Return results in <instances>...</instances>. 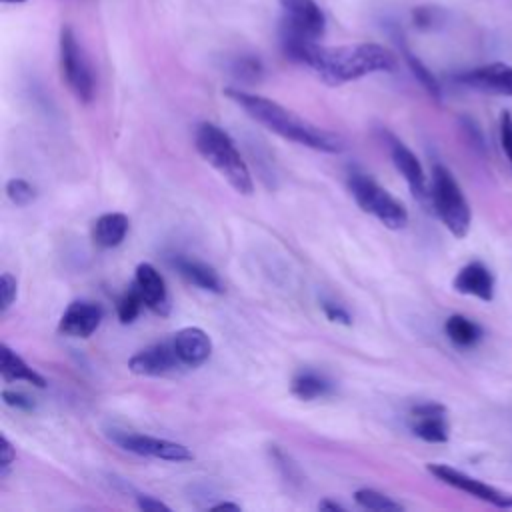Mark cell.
<instances>
[{
	"instance_id": "obj_1",
	"label": "cell",
	"mask_w": 512,
	"mask_h": 512,
	"mask_svg": "<svg viewBox=\"0 0 512 512\" xmlns=\"http://www.w3.org/2000/svg\"><path fill=\"white\" fill-rule=\"evenodd\" d=\"M224 94L230 100H234L252 120H256L258 124L266 126L270 132L286 140H292L296 144H302L320 152H328V154H338L346 148V142L342 136L304 120L296 112L284 108L282 104L270 98H264L260 94H252L240 88H226Z\"/></svg>"
},
{
	"instance_id": "obj_2",
	"label": "cell",
	"mask_w": 512,
	"mask_h": 512,
	"mask_svg": "<svg viewBox=\"0 0 512 512\" xmlns=\"http://www.w3.org/2000/svg\"><path fill=\"white\" fill-rule=\"evenodd\" d=\"M396 64V56L374 42L348 46L316 44L306 60V66H310L330 86H340L374 72H392Z\"/></svg>"
},
{
	"instance_id": "obj_3",
	"label": "cell",
	"mask_w": 512,
	"mask_h": 512,
	"mask_svg": "<svg viewBox=\"0 0 512 512\" xmlns=\"http://www.w3.org/2000/svg\"><path fill=\"white\" fill-rule=\"evenodd\" d=\"M194 144L198 154L238 192L250 196L254 192V182L250 170L240 156L234 140L220 126L202 122L196 128Z\"/></svg>"
},
{
	"instance_id": "obj_4",
	"label": "cell",
	"mask_w": 512,
	"mask_h": 512,
	"mask_svg": "<svg viewBox=\"0 0 512 512\" xmlns=\"http://www.w3.org/2000/svg\"><path fill=\"white\" fill-rule=\"evenodd\" d=\"M430 204L452 236L464 238L468 234L472 224L470 204L454 174L442 164H434L432 168Z\"/></svg>"
},
{
	"instance_id": "obj_5",
	"label": "cell",
	"mask_w": 512,
	"mask_h": 512,
	"mask_svg": "<svg viewBox=\"0 0 512 512\" xmlns=\"http://www.w3.org/2000/svg\"><path fill=\"white\" fill-rule=\"evenodd\" d=\"M350 192L356 200V204L372 214L380 224H384L390 230H400L408 224V212L400 200H396L388 190H384L378 182H374L366 174H350L348 180Z\"/></svg>"
},
{
	"instance_id": "obj_6",
	"label": "cell",
	"mask_w": 512,
	"mask_h": 512,
	"mask_svg": "<svg viewBox=\"0 0 512 512\" xmlns=\"http://www.w3.org/2000/svg\"><path fill=\"white\" fill-rule=\"evenodd\" d=\"M58 56L62 78L68 84L70 92L80 102H90L94 98V74L88 64V58L70 26H62L58 40Z\"/></svg>"
},
{
	"instance_id": "obj_7",
	"label": "cell",
	"mask_w": 512,
	"mask_h": 512,
	"mask_svg": "<svg viewBox=\"0 0 512 512\" xmlns=\"http://www.w3.org/2000/svg\"><path fill=\"white\" fill-rule=\"evenodd\" d=\"M282 10L280 34L320 40L326 30L324 10L316 0H278Z\"/></svg>"
},
{
	"instance_id": "obj_8",
	"label": "cell",
	"mask_w": 512,
	"mask_h": 512,
	"mask_svg": "<svg viewBox=\"0 0 512 512\" xmlns=\"http://www.w3.org/2000/svg\"><path fill=\"white\" fill-rule=\"evenodd\" d=\"M428 472L438 478L440 482L460 490V492H466L482 502H488L496 508H512V494L510 492H504L500 488H494L474 476H468L464 474L462 470H456L448 464H428Z\"/></svg>"
},
{
	"instance_id": "obj_9",
	"label": "cell",
	"mask_w": 512,
	"mask_h": 512,
	"mask_svg": "<svg viewBox=\"0 0 512 512\" xmlns=\"http://www.w3.org/2000/svg\"><path fill=\"white\" fill-rule=\"evenodd\" d=\"M110 438L120 448L138 456H148V458H158L168 462H188L194 458L190 448L166 438H156V436L136 434V432H112Z\"/></svg>"
},
{
	"instance_id": "obj_10",
	"label": "cell",
	"mask_w": 512,
	"mask_h": 512,
	"mask_svg": "<svg viewBox=\"0 0 512 512\" xmlns=\"http://www.w3.org/2000/svg\"><path fill=\"white\" fill-rule=\"evenodd\" d=\"M454 80L472 90L512 96V66L504 62H492L478 68L462 70L454 76Z\"/></svg>"
},
{
	"instance_id": "obj_11",
	"label": "cell",
	"mask_w": 512,
	"mask_h": 512,
	"mask_svg": "<svg viewBox=\"0 0 512 512\" xmlns=\"http://www.w3.org/2000/svg\"><path fill=\"white\" fill-rule=\"evenodd\" d=\"M182 366L172 340L152 344L128 360V368L140 376H162Z\"/></svg>"
},
{
	"instance_id": "obj_12",
	"label": "cell",
	"mask_w": 512,
	"mask_h": 512,
	"mask_svg": "<svg viewBox=\"0 0 512 512\" xmlns=\"http://www.w3.org/2000/svg\"><path fill=\"white\" fill-rule=\"evenodd\" d=\"M412 432L432 444L448 442L450 428L446 422V408L438 402H424L412 408Z\"/></svg>"
},
{
	"instance_id": "obj_13",
	"label": "cell",
	"mask_w": 512,
	"mask_h": 512,
	"mask_svg": "<svg viewBox=\"0 0 512 512\" xmlns=\"http://www.w3.org/2000/svg\"><path fill=\"white\" fill-rule=\"evenodd\" d=\"M494 284L496 282L492 270L480 260H472L466 266H462L452 280L456 292L464 296H474L482 302L494 300Z\"/></svg>"
},
{
	"instance_id": "obj_14",
	"label": "cell",
	"mask_w": 512,
	"mask_h": 512,
	"mask_svg": "<svg viewBox=\"0 0 512 512\" xmlns=\"http://www.w3.org/2000/svg\"><path fill=\"white\" fill-rule=\"evenodd\" d=\"M102 316H104V312L98 304L86 302V300H76V302L68 304V308L62 312L58 330L66 336L88 338L100 326Z\"/></svg>"
},
{
	"instance_id": "obj_15",
	"label": "cell",
	"mask_w": 512,
	"mask_h": 512,
	"mask_svg": "<svg viewBox=\"0 0 512 512\" xmlns=\"http://www.w3.org/2000/svg\"><path fill=\"white\" fill-rule=\"evenodd\" d=\"M390 156H392L396 170L404 176L406 184L410 186V192L414 194V198H418L420 202H426V200L430 202V188L426 184L422 164L414 156V152L410 148H406L400 140L390 138Z\"/></svg>"
},
{
	"instance_id": "obj_16",
	"label": "cell",
	"mask_w": 512,
	"mask_h": 512,
	"mask_svg": "<svg viewBox=\"0 0 512 512\" xmlns=\"http://www.w3.org/2000/svg\"><path fill=\"white\" fill-rule=\"evenodd\" d=\"M134 286L144 298V304L154 310L160 316H166L170 312V298H168V288L162 278V274L148 262H142L136 266V276H134Z\"/></svg>"
},
{
	"instance_id": "obj_17",
	"label": "cell",
	"mask_w": 512,
	"mask_h": 512,
	"mask_svg": "<svg viewBox=\"0 0 512 512\" xmlns=\"http://www.w3.org/2000/svg\"><path fill=\"white\" fill-rule=\"evenodd\" d=\"M172 344L182 366H190V368L204 364L212 352L210 336L198 326H186L178 330L172 338Z\"/></svg>"
},
{
	"instance_id": "obj_18",
	"label": "cell",
	"mask_w": 512,
	"mask_h": 512,
	"mask_svg": "<svg viewBox=\"0 0 512 512\" xmlns=\"http://www.w3.org/2000/svg\"><path fill=\"white\" fill-rule=\"evenodd\" d=\"M386 30L388 34L392 36L394 44L398 46L406 66L410 68V72L414 74V78L420 82V86L434 98V100H440L442 98V88H440V82L436 80V76L428 70V66L410 50V46L406 44V38H404V32L402 28L396 24V22H386Z\"/></svg>"
},
{
	"instance_id": "obj_19",
	"label": "cell",
	"mask_w": 512,
	"mask_h": 512,
	"mask_svg": "<svg viewBox=\"0 0 512 512\" xmlns=\"http://www.w3.org/2000/svg\"><path fill=\"white\" fill-rule=\"evenodd\" d=\"M174 268L180 272L182 278H186L190 284L202 288V290H208V292H214V294H222L224 292V284L218 276V272L200 262V260H192V258H184V256H178L174 262Z\"/></svg>"
},
{
	"instance_id": "obj_20",
	"label": "cell",
	"mask_w": 512,
	"mask_h": 512,
	"mask_svg": "<svg viewBox=\"0 0 512 512\" xmlns=\"http://www.w3.org/2000/svg\"><path fill=\"white\" fill-rule=\"evenodd\" d=\"M0 374L6 382H28L36 388H44L46 380L34 368H30L12 348L0 346Z\"/></svg>"
},
{
	"instance_id": "obj_21",
	"label": "cell",
	"mask_w": 512,
	"mask_h": 512,
	"mask_svg": "<svg viewBox=\"0 0 512 512\" xmlns=\"http://www.w3.org/2000/svg\"><path fill=\"white\" fill-rule=\"evenodd\" d=\"M128 224H130L128 216H124L122 212L102 214L92 226L94 244L100 248H114V246L122 244V240L126 238V232H128Z\"/></svg>"
},
{
	"instance_id": "obj_22",
	"label": "cell",
	"mask_w": 512,
	"mask_h": 512,
	"mask_svg": "<svg viewBox=\"0 0 512 512\" xmlns=\"http://www.w3.org/2000/svg\"><path fill=\"white\" fill-rule=\"evenodd\" d=\"M444 332H446L448 340L460 348L476 346L482 340V328L474 320H470L462 314H452L444 322Z\"/></svg>"
},
{
	"instance_id": "obj_23",
	"label": "cell",
	"mask_w": 512,
	"mask_h": 512,
	"mask_svg": "<svg viewBox=\"0 0 512 512\" xmlns=\"http://www.w3.org/2000/svg\"><path fill=\"white\" fill-rule=\"evenodd\" d=\"M332 390V384L318 372L312 370H302L294 376L290 384V392L300 398V400H314L322 398Z\"/></svg>"
},
{
	"instance_id": "obj_24",
	"label": "cell",
	"mask_w": 512,
	"mask_h": 512,
	"mask_svg": "<svg viewBox=\"0 0 512 512\" xmlns=\"http://www.w3.org/2000/svg\"><path fill=\"white\" fill-rule=\"evenodd\" d=\"M448 18V12L442 6L434 4H422L412 10V22L420 30H436L440 28Z\"/></svg>"
},
{
	"instance_id": "obj_25",
	"label": "cell",
	"mask_w": 512,
	"mask_h": 512,
	"mask_svg": "<svg viewBox=\"0 0 512 512\" xmlns=\"http://www.w3.org/2000/svg\"><path fill=\"white\" fill-rule=\"evenodd\" d=\"M354 500L356 504H360L362 508H368V510H402V504L392 500L390 496L378 492V490H372V488H360L354 492Z\"/></svg>"
},
{
	"instance_id": "obj_26",
	"label": "cell",
	"mask_w": 512,
	"mask_h": 512,
	"mask_svg": "<svg viewBox=\"0 0 512 512\" xmlns=\"http://www.w3.org/2000/svg\"><path fill=\"white\" fill-rule=\"evenodd\" d=\"M142 306H146V304H144V298H142V294L138 292V288L132 284V286L120 296L118 306H116V312H118L120 322H122V324L134 322V318L140 314Z\"/></svg>"
},
{
	"instance_id": "obj_27",
	"label": "cell",
	"mask_w": 512,
	"mask_h": 512,
	"mask_svg": "<svg viewBox=\"0 0 512 512\" xmlns=\"http://www.w3.org/2000/svg\"><path fill=\"white\" fill-rule=\"evenodd\" d=\"M6 194L10 198L12 204L16 206H28L34 198H36V190L30 182L22 180V178H12L6 184Z\"/></svg>"
},
{
	"instance_id": "obj_28",
	"label": "cell",
	"mask_w": 512,
	"mask_h": 512,
	"mask_svg": "<svg viewBox=\"0 0 512 512\" xmlns=\"http://www.w3.org/2000/svg\"><path fill=\"white\" fill-rule=\"evenodd\" d=\"M232 72L240 80L254 82L262 76V62L256 56H238L232 64Z\"/></svg>"
},
{
	"instance_id": "obj_29",
	"label": "cell",
	"mask_w": 512,
	"mask_h": 512,
	"mask_svg": "<svg viewBox=\"0 0 512 512\" xmlns=\"http://www.w3.org/2000/svg\"><path fill=\"white\" fill-rule=\"evenodd\" d=\"M500 146H502V152L506 156V160L510 162L512 166V114L508 110H504L500 114Z\"/></svg>"
},
{
	"instance_id": "obj_30",
	"label": "cell",
	"mask_w": 512,
	"mask_h": 512,
	"mask_svg": "<svg viewBox=\"0 0 512 512\" xmlns=\"http://www.w3.org/2000/svg\"><path fill=\"white\" fill-rule=\"evenodd\" d=\"M16 300V278L10 272H4L0 278V310L6 312Z\"/></svg>"
},
{
	"instance_id": "obj_31",
	"label": "cell",
	"mask_w": 512,
	"mask_h": 512,
	"mask_svg": "<svg viewBox=\"0 0 512 512\" xmlns=\"http://www.w3.org/2000/svg\"><path fill=\"white\" fill-rule=\"evenodd\" d=\"M16 460V452L6 436L0 438V476L4 478L10 470V464Z\"/></svg>"
},
{
	"instance_id": "obj_32",
	"label": "cell",
	"mask_w": 512,
	"mask_h": 512,
	"mask_svg": "<svg viewBox=\"0 0 512 512\" xmlns=\"http://www.w3.org/2000/svg\"><path fill=\"white\" fill-rule=\"evenodd\" d=\"M2 400L8 404V406H14L18 410H32L34 408V402L22 394V392H14V390H4L2 392Z\"/></svg>"
},
{
	"instance_id": "obj_33",
	"label": "cell",
	"mask_w": 512,
	"mask_h": 512,
	"mask_svg": "<svg viewBox=\"0 0 512 512\" xmlns=\"http://www.w3.org/2000/svg\"><path fill=\"white\" fill-rule=\"evenodd\" d=\"M322 308H324V314L328 316V320H332V322H340V324H350V322H352V316H350L348 310L342 308L340 304L324 302Z\"/></svg>"
},
{
	"instance_id": "obj_34",
	"label": "cell",
	"mask_w": 512,
	"mask_h": 512,
	"mask_svg": "<svg viewBox=\"0 0 512 512\" xmlns=\"http://www.w3.org/2000/svg\"><path fill=\"white\" fill-rule=\"evenodd\" d=\"M460 122H462V128H464L466 136L470 138V142H472L478 150H484V138H482V132H480L478 124H476L472 118H468V116L460 118Z\"/></svg>"
},
{
	"instance_id": "obj_35",
	"label": "cell",
	"mask_w": 512,
	"mask_h": 512,
	"mask_svg": "<svg viewBox=\"0 0 512 512\" xmlns=\"http://www.w3.org/2000/svg\"><path fill=\"white\" fill-rule=\"evenodd\" d=\"M136 502H138V508L144 512H160V510L170 512V506L164 504L162 500H156L154 496H138Z\"/></svg>"
},
{
	"instance_id": "obj_36",
	"label": "cell",
	"mask_w": 512,
	"mask_h": 512,
	"mask_svg": "<svg viewBox=\"0 0 512 512\" xmlns=\"http://www.w3.org/2000/svg\"><path fill=\"white\" fill-rule=\"evenodd\" d=\"M318 508H320V510H338V512L344 510V506L338 504V502H334V500H322V502L318 504Z\"/></svg>"
},
{
	"instance_id": "obj_37",
	"label": "cell",
	"mask_w": 512,
	"mask_h": 512,
	"mask_svg": "<svg viewBox=\"0 0 512 512\" xmlns=\"http://www.w3.org/2000/svg\"><path fill=\"white\" fill-rule=\"evenodd\" d=\"M210 510H240V504H234V502H218V504H214Z\"/></svg>"
},
{
	"instance_id": "obj_38",
	"label": "cell",
	"mask_w": 512,
	"mask_h": 512,
	"mask_svg": "<svg viewBox=\"0 0 512 512\" xmlns=\"http://www.w3.org/2000/svg\"><path fill=\"white\" fill-rule=\"evenodd\" d=\"M4 4H20V2H26V0H2Z\"/></svg>"
}]
</instances>
